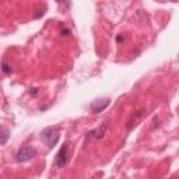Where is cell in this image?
Listing matches in <instances>:
<instances>
[{
	"label": "cell",
	"mask_w": 179,
	"mask_h": 179,
	"mask_svg": "<svg viewBox=\"0 0 179 179\" xmlns=\"http://www.w3.org/2000/svg\"><path fill=\"white\" fill-rule=\"evenodd\" d=\"M67 153H69V144L65 143L62 146V148L59 150L56 155V161H55V164L59 166V168H63L66 164H67Z\"/></svg>",
	"instance_id": "obj_3"
},
{
	"label": "cell",
	"mask_w": 179,
	"mask_h": 179,
	"mask_svg": "<svg viewBox=\"0 0 179 179\" xmlns=\"http://www.w3.org/2000/svg\"><path fill=\"white\" fill-rule=\"evenodd\" d=\"M107 123H104L102 125V127H100V129L97 130H91L90 133H88V137H95V139H101V137H104V134H105V130H107Z\"/></svg>",
	"instance_id": "obj_6"
},
{
	"label": "cell",
	"mask_w": 179,
	"mask_h": 179,
	"mask_svg": "<svg viewBox=\"0 0 179 179\" xmlns=\"http://www.w3.org/2000/svg\"><path fill=\"white\" fill-rule=\"evenodd\" d=\"M1 70L6 73V74H8V73H11V67L8 65H6V63H3V67H1Z\"/></svg>",
	"instance_id": "obj_8"
},
{
	"label": "cell",
	"mask_w": 179,
	"mask_h": 179,
	"mask_svg": "<svg viewBox=\"0 0 179 179\" xmlns=\"http://www.w3.org/2000/svg\"><path fill=\"white\" fill-rule=\"evenodd\" d=\"M69 34H70V31H69V29H63V31H62V35H63V36L69 35Z\"/></svg>",
	"instance_id": "obj_9"
},
{
	"label": "cell",
	"mask_w": 179,
	"mask_h": 179,
	"mask_svg": "<svg viewBox=\"0 0 179 179\" xmlns=\"http://www.w3.org/2000/svg\"><path fill=\"white\" fill-rule=\"evenodd\" d=\"M8 137H10V132H8L7 127H0V146H3V144H6V141L8 140Z\"/></svg>",
	"instance_id": "obj_7"
},
{
	"label": "cell",
	"mask_w": 179,
	"mask_h": 179,
	"mask_svg": "<svg viewBox=\"0 0 179 179\" xmlns=\"http://www.w3.org/2000/svg\"><path fill=\"white\" fill-rule=\"evenodd\" d=\"M109 105V100H102V101H97V102H94L91 109H93L94 114H98L101 111H104L105 108Z\"/></svg>",
	"instance_id": "obj_5"
},
{
	"label": "cell",
	"mask_w": 179,
	"mask_h": 179,
	"mask_svg": "<svg viewBox=\"0 0 179 179\" xmlns=\"http://www.w3.org/2000/svg\"><path fill=\"white\" fill-rule=\"evenodd\" d=\"M41 137H42L43 141L49 146V148H52L59 140V133H57V129L55 126H50V127H46L43 130Z\"/></svg>",
	"instance_id": "obj_1"
},
{
	"label": "cell",
	"mask_w": 179,
	"mask_h": 179,
	"mask_svg": "<svg viewBox=\"0 0 179 179\" xmlns=\"http://www.w3.org/2000/svg\"><path fill=\"white\" fill-rule=\"evenodd\" d=\"M35 155H36L35 148L27 146V147H22V148L18 150L17 155H15V161H17V162H27L29 159H32Z\"/></svg>",
	"instance_id": "obj_2"
},
{
	"label": "cell",
	"mask_w": 179,
	"mask_h": 179,
	"mask_svg": "<svg viewBox=\"0 0 179 179\" xmlns=\"http://www.w3.org/2000/svg\"><path fill=\"white\" fill-rule=\"evenodd\" d=\"M144 115H146V111H144V109H140V111L134 112V114L130 116L129 122H127V132H132V130L134 129L139 123L143 120Z\"/></svg>",
	"instance_id": "obj_4"
},
{
	"label": "cell",
	"mask_w": 179,
	"mask_h": 179,
	"mask_svg": "<svg viewBox=\"0 0 179 179\" xmlns=\"http://www.w3.org/2000/svg\"><path fill=\"white\" fill-rule=\"evenodd\" d=\"M123 39H125V38H123L122 35H119V36H118V42H122Z\"/></svg>",
	"instance_id": "obj_10"
},
{
	"label": "cell",
	"mask_w": 179,
	"mask_h": 179,
	"mask_svg": "<svg viewBox=\"0 0 179 179\" xmlns=\"http://www.w3.org/2000/svg\"><path fill=\"white\" fill-rule=\"evenodd\" d=\"M31 94L34 95V94H36V88H32V91H31Z\"/></svg>",
	"instance_id": "obj_11"
}]
</instances>
